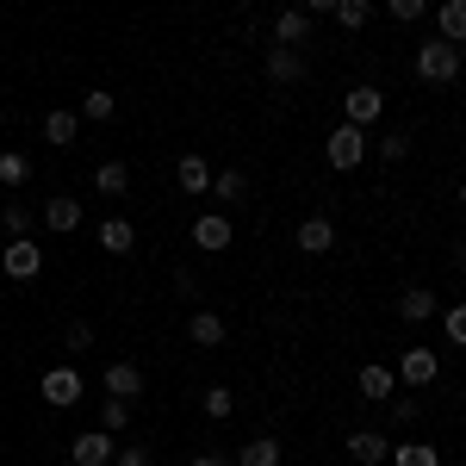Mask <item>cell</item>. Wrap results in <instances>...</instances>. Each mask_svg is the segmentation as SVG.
I'll use <instances>...</instances> for the list:
<instances>
[{"instance_id":"7","label":"cell","mask_w":466,"mask_h":466,"mask_svg":"<svg viewBox=\"0 0 466 466\" xmlns=\"http://www.w3.org/2000/svg\"><path fill=\"white\" fill-rule=\"evenodd\" d=\"M137 392H144V373H137L131 360H112V367H106V398H125V404H137Z\"/></svg>"},{"instance_id":"17","label":"cell","mask_w":466,"mask_h":466,"mask_svg":"<svg viewBox=\"0 0 466 466\" xmlns=\"http://www.w3.org/2000/svg\"><path fill=\"white\" fill-rule=\"evenodd\" d=\"M398 318H404V323H423V318H435V292H430V287H410L404 299H398Z\"/></svg>"},{"instance_id":"8","label":"cell","mask_w":466,"mask_h":466,"mask_svg":"<svg viewBox=\"0 0 466 466\" xmlns=\"http://www.w3.org/2000/svg\"><path fill=\"white\" fill-rule=\"evenodd\" d=\"M268 75H274L280 87H299V81H305V56L287 50V44H274V50H268Z\"/></svg>"},{"instance_id":"25","label":"cell","mask_w":466,"mask_h":466,"mask_svg":"<svg viewBox=\"0 0 466 466\" xmlns=\"http://www.w3.org/2000/svg\"><path fill=\"white\" fill-rule=\"evenodd\" d=\"M329 13H336V25H342V32H360V25H367V13H373V6H367V0H336V6H329Z\"/></svg>"},{"instance_id":"34","label":"cell","mask_w":466,"mask_h":466,"mask_svg":"<svg viewBox=\"0 0 466 466\" xmlns=\"http://www.w3.org/2000/svg\"><path fill=\"white\" fill-rule=\"evenodd\" d=\"M63 342H69V355H81V349L94 342V329H87V323H69V336H63Z\"/></svg>"},{"instance_id":"36","label":"cell","mask_w":466,"mask_h":466,"mask_svg":"<svg viewBox=\"0 0 466 466\" xmlns=\"http://www.w3.org/2000/svg\"><path fill=\"white\" fill-rule=\"evenodd\" d=\"M112 466H149V448H125V454H112Z\"/></svg>"},{"instance_id":"37","label":"cell","mask_w":466,"mask_h":466,"mask_svg":"<svg viewBox=\"0 0 466 466\" xmlns=\"http://www.w3.org/2000/svg\"><path fill=\"white\" fill-rule=\"evenodd\" d=\"M392 423H417V398H398V404H392Z\"/></svg>"},{"instance_id":"28","label":"cell","mask_w":466,"mask_h":466,"mask_svg":"<svg viewBox=\"0 0 466 466\" xmlns=\"http://www.w3.org/2000/svg\"><path fill=\"white\" fill-rule=\"evenodd\" d=\"M81 112H87L94 125H106V118H112V112H118V106H112V94H106V87H94V94L81 100Z\"/></svg>"},{"instance_id":"4","label":"cell","mask_w":466,"mask_h":466,"mask_svg":"<svg viewBox=\"0 0 466 466\" xmlns=\"http://www.w3.org/2000/svg\"><path fill=\"white\" fill-rule=\"evenodd\" d=\"M398 380H404V386H435V380H441V360H435L430 349H404V360H398Z\"/></svg>"},{"instance_id":"12","label":"cell","mask_w":466,"mask_h":466,"mask_svg":"<svg viewBox=\"0 0 466 466\" xmlns=\"http://www.w3.org/2000/svg\"><path fill=\"white\" fill-rule=\"evenodd\" d=\"M329 243H336V224L329 218H305L299 224V249L305 255H329Z\"/></svg>"},{"instance_id":"15","label":"cell","mask_w":466,"mask_h":466,"mask_svg":"<svg viewBox=\"0 0 466 466\" xmlns=\"http://www.w3.org/2000/svg\"><path fill=\"white\" fill-rule=\"evenodd\" d=\"M44 224H50V230H81V199L56 193V199L44 206Z\"/></svg>"},{"instance_id":"2","label":"cell","mask_w":466,"mask_h":466,"mask_svg":"<svg viewBox=\"0 0 466 466\" xmlns=\"http://www.w3.org/2000/svg\"><path fill=\"white\" fill-rule=\"evenodd\" d=\"M417 75H423V81H454V75H461V44L430 37V44L417 50Z\"/></svg>"},{"instance_id":"38","label":"cell","mask_w":466,"mask_h":466,"mask_svg":"<svg viewBox=\"0 0 466 466\" xmlns=\"http://www.w3.org/2000/svg\"><path fill=\"white\" fill-rule=\"evenodd\" d=\"M193 466H230V461H224L218 448H199V454H193Z\"/></svg>"},{"instance_id":"30","label":"cell","mask_w":466,"mask_h":466,"mask_svg":"<svg viewBox=\"0 0 466 466\" xmlns=\"http://www.w3.org/2000/svg\"><path fill=\"white\" fill-rule=\"evenodd\" d=\"M0 230H6V237H25V230H32V212H25V206L13 199V206L0 212Z\"/></svg>"},{"instance_id":"22","label":"cell","mask_w":466,"mask_h":466,"mask_svg":"<svg viewBox=\"0 0 466 466\" xmlns=\"http://www.w3.org/2000/svg\"><path fill=\"white\" fill-rule=\"evenodd\" d=\"M311 32V13H299V6H287V13H280V19H274V37H280V44H299V37Z\"/></svg>"},{"instance_id":"1","label":"cell","mask_w":466,"mask_h":466,"mask_svg":"<svg viewBox=\"0 0 466 466\" xmlns=\"http://www.w3.org/2000/svg\"><path fill=\"white\" fill-rule=\"evenodd\" d=\"M0 268H6V280H37L44 274V249L32 237H6L0 243Z\"/></svg>"},{"instance_id":"33","label":"cell","mask_w":466,"mask_h":466,"mask_svg":"<svg viewBox=\"0 0 466 466\" xmlns=\"http://www.w3.org/2000/svg\"><path fill=\"white\" fill-rule=\"evenodd\" d=\"M441 329H448V342H466V311H461V305L441 318Z\"/></svg>"},{"instance_id":"32","label":"cell","mask_w":466,"mask_h":466,"mask_svg":"<svg viewBox=\"0 0 466 466\" xmlns=\"http://www.w3.org/2000/svg\"><path fill=\"white\" fill-rule=\"evenodd\" d=\"M423 6H430V0H386V13L404 19V25H410V19H423Z\"/></svg>"},{"instance_id":"9","label":"cell","mask_w":466,"mask_h":466,"mask_svg":"<svg viewBox=\"0 0 466 466\" xmlns=\"http://www.w3.org/2000/svg\"><path fill=\"white\" fill-rule=\"evenodd\" d=\"M44 398H50L56 410L75 404V398H81V373H75V367H50V373H44Z\"/></svg>"},{"instance_id":"6","label":"cell","mask_w":466,"mask_h":466,"mask_svg":"<svg viewBox=\"0 0 466 466\" xmlns=\"http://www.w3.org/2000/svg\"><path fill=\"white\" fill-rule=\"evenodd\" d=\"M75 466H112V454H118V448H112V435L106 430H94V435H75Z\"/></svg>"},{"instance_id":"16","label":"cell","mask_w":466,"mask_h":466,"mask_svg":"<svg viewBox=\"0 0 466 466\" xmlns=\"http://www.w3.org/2000/svg\"><path fill=\"white\" fill-rule=\"evenodd\" d=\"M206 193H218L224 206H243V199H249V175H243V168H224V175H218Z\"/></svg>"},{"instance_id":"10","label":"cell","mask_w":466,"mask_h":466,"mask_svg":"<svg viewBox=\"0 0 466 466\" xmlns=\"http://www.w3.org/2000/svg\"><path fill=\"white\" fill-rule=\"evenodd\" d=\"M360 398H373V404H386V398H392V386H398V373L392 367H380V360H367V367H360Z\"/></svg>"},{"instance_id":"40","label":"cell","mask_w":466,"mask_h":466,"mask_svg":"<svg viewBox=\"0 0 466 466\" xmlns=\"http://www.w3.org/2000/svg\"><path fill=\"white\" fill-rule=\"evenodd\" d=\"M0 243H6V230H0Z\"/></svg>"},{"instance_id":"23","label":"cell","mask_w":466,"mask_h":466,"mask_svg":"<svg viewBox=\"0 0 466 466\" xmlns=\"http://www.w3.org/2000/svg\"><path fill=\"white\" fill-rule=\"evenodd\" d=\"M212 187V168L199 156H180V193H206Z\"/></svg>"},{"instance_id":"31","label":"cell","mask_w":466,"mask_h":466,"mask_svg":"<svg viewBox=\"0 0 466 466\" xmlns=\"http://www.w3.org/2000/svg\"><path fill=\"white\" fill-rule=\"evenodd\" d=\"M19 180H25V156L6 149V156H0V187H19Z\"/></svg>"},{"instance_id":"21","label":"cell","mask_w":466,"mask_h":466,"mask_svg":"<svg viewBox=\"0 0 466 466\" xmlns=\"http://www.w3.org/2000/svg\"><path fill=\"white\" fill-rule=\"evenodd\" d=\"M237 466H280V441L274 435H255L249 448L237 454Z\"/></svg>"},{"instance_id":"13","label":"cell","mask_w":466,"mask_h":466,"mask_svg":"<svg viewBox=\"0 0 466 466\" xmlns=\"http://www.w3.org/2000/svg\"><path fill=\"white\" fill-rule=\"evenodd\" d=\"M349 454H355L360 466H380L392 448H386V435H380V430H355V435H349Z\"/></svg>"},{"instance_id":"29","label":"cell","mask_w":466,"mask_h":466,"mask_svg":"<svg viewBox=\"0 0 466 466\" xmlns=\"http://www.w3.org/2000/svg\"><path fill=\"white\" fill-rule=\"evenodd\" d=\"M230 410H237V392H230V386H212V392H206V417H218V423H224Z\"/></svg>"},{"instance_id":"5","label":"cell","mask_w":466,"mask_h":466,"mask_svg":"<svg viewBox=\"0 0 466 466\" xmlns=\"http://www.w3.org/2000/svg\"><path fill=\"white\" fill-rule=\"evenodd\" d=\"M342 112H349V125H373V118L386 112V94H380V87H349Z\"/></svg>"},{"instance_id":"19","label":"cell","mask_w":466,"mask_h":466,"mask_svg":"<svg viewBox=\"0 0 466 466\" xmlns=\"http://www.w3.org/2000/svg\"><path fill=\"white\" fill-rule=\"evenodd\" d=\"M94 187H100L106 199H125V193H131V168H125V162H100V175H94Z\"/></svg>"},{"instance_id":"18","label":"cell","mask_w":466,"mask_h":466,"mask_svg":"<svg viewBox=\"0 0 466 466\" xmlns=\"http://www.w3.org/2000/svg\"><path fill=\"white\" fill-rule=\"evenodd\" d=\"M187 336H193L199 349H218V342H224V318H218V311H193V323H187Z\"/></svg>"},{"instance_id":"20","label":"cell","mask_w":466,"mask_h":466,"mask_svg":"<svg viewBox=\"0 0 466 466\" xmlns=\"http://www.w3.org/2000/svg\"><path fill=\"white\" fill-rule=\"evenodd\" d=\"M75 131H81V118H75V112H50V118H44V144H56V149H69Z\"/></svg>"},{"instance_id":"11","label":"cell","mask_w":466,"mask_h":466,"mask_svg":"<svg viewBox=\"0 0 466 466\" xmlns=\"http://www.w3.org/2000/svg\"><path fill=\"white\" fill-rule=\"evenodd\" d=\"M193 243H199V249H230V218H224V212H206V218H199V224H193Z\"/></svg>"},{"instance_id":"35","label":"cell","mask_w":466,"mask_h":466,"mask_svg":"<svg viewBox=\"0 0 466 466\" xmlns=\"http://www.w3.org/2000/svg\"><path fill=\"white\" fill-rule=\"evenodd\" d=\"M404 149H410V137H380V156L386 162H404Z\"/></svg>"},{"instance_id":"3","label":"cell","mask_w":466,"mask_h":466,"mask_svg":"<svg viewBox=\"0 0 466 466\" xmlns=\"http://www.w3.org/2000/svg\"><path fill=\"white\" fill-rule=\"evenodd\" d=\"M360 156H367V131L360 125H336L329 131V168L349 175V168H360Z\"/></svg>"},{"instance_id":"39","label":"cell","mask_w":466,"mask_h":466,"mask_svg":"<svg viewBox=\"0 0 466 466\" xmlns=\"http://www.w3.org/2000/svg\"><path fill=\"white\" fill-rule=\"evenodd\" d=\"M329 6H336V0H305L299 13H329Z\"/></svg>"},{"instance_id":"24","label":"cell","mask_w":466,"mask_h":466,"mask_svg":"<svg viewBox=\"0 0 466 466\" xmlns=\"http://www.w3.org/2000/svg\"><path fill=\"white\" fill-rule=\"evenodd\" d=\"M398 466H441V454H435V441H404V448H392Z\"/></svg>"},{"instance_id":"26","label":"cell","mask_w":466,"mask_h":466,"mask_svg":"<svg viewBox=\"0 0 466 466\" xmlns=\"http://www.w3.org/2000/svg\"><path fill=\"white\" fill-rule=\"evenodd\" d=\"M435 25H441V37H448V44H461V37H466V6H461V0H448Z\"/></svg>"},{"instance_id":"27","label":"cell","mask_w":466,"mask_h":466,"mask_svg":"<svg viewBox=\"0 0 466 466\" xmlns=\"http://www.w3.org/2000/svg\"><path fill=\"white\" fill-rule=\"evenodd\" d=\"M125 423H131V404H125V398H106V410H100V430L118 435Z\"/></svg>"},{"instance_id":"14","label":"cell","mask_w":466,"mask_h":466,"mask_svg":"<svg viewBox=\"0 0 466 466\" xmlns=\"http://www.w3.org/2000/svg\"><path fill=\"white\" fill-rule=\"evenodd\" d=\"M131 243H137L131 218H106V224H100V249L106 255H131Z\"/></svg>"}]
</instances>
